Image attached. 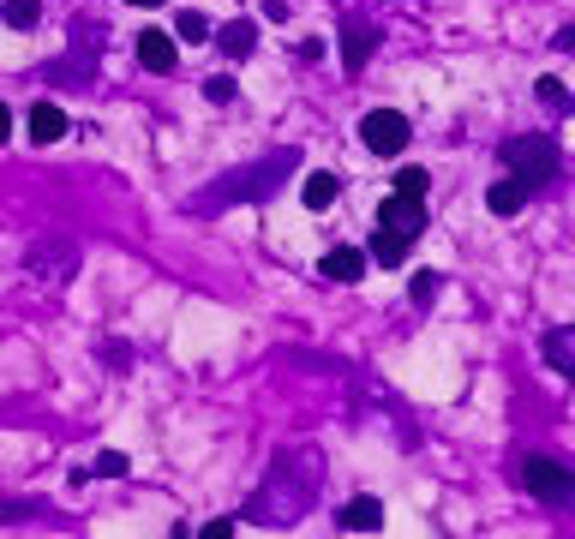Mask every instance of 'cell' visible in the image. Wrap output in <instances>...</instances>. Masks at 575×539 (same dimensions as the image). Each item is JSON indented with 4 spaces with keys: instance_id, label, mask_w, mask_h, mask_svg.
<instances>
[{
    "instance_id": "cell-1",
    "label": "cell",
    "mask_w": 575,
    "mask_h": 539,
    "mask_svg": "<svg viewBox=\"0 0 575 539\" xmlns=\"http://www.w3.org/2000/svg\"><path fill=\"white\" fill-rule=\"evenodd\" d=\"M318 480H324V468H318V456H312V450H300V456H282V462L270 468L264 492L246 504V516H252V522H264V528H294V522L312 510V492H318Z\"/></svg>"
},
{
    "instance_id": "cell-2",
    "label": "cell",
    "mask_w": 575,
    "mask_h": 539,
    "mask_svg": "<svg viewBox=\"0 0 575 539\" xmlns=\"http://www.w3.org/2000/svg\"><path fill=\"white\" fill-rule=\"evenodd\" d=\"M420 228H426V198H408V192L384 198V210H378V234H372V258H378L384 270L402 264L408 246L420 240Z\"/></svg>"
},
{
    "instance_id": "cell-3",
    "label": "cell",
    "mask_w": 575,
    "mask_h": 539,
    "mask_svg": "<svg viewBox=\"0 0 575 539\" xmlns=\"http://www.w3.org/2000/svg\"><path fill=\"white\" fill-rule=\"evenodd\" d=\"M504 162L516 168V180H528V186H540V180H552L558 174V144L552 138H510L504 144Z\"/></svg>"
},
{
    "instance_id": "cell-4",
    "label": "cell",
    "mask_w": 575,
    "mask_h": 539,
    "mask_svg": "<svg viewBox=\"0 0 575 539\" xmlns=\"http://www.w3.org/2000/svg\"><path fill=\"white\" fill-rule=\"evenodd\" d=\"M360 138H366L372 156H402V150H408V114H396V108H372V114L360 120Z\"/></svg>"
},
{
    "instance_id": "cell-5",
    "label": "cell",
    "mask_w": 575,
    "mask_h": 539,
    "mask_svg": "<svg viewBox=\"0 0 575 539\" xmlns=\"http://www.w3.org/2000/svg\"><path fill=\"white\" fill-rule=\"evenodd\" d=\"M522 486H528L534 498H546V504H564L575 492V474L564 462H552V456H528V462H522Z\"/></svg>"
},
{
    "instance_id": "cell-6",
    "label": "cell",
    "mask_w": 575,
    "mask_h": 539,
    "mask_svg": "<svg viewBox=\"0 0 575 539\" xmlns=\"http://www.w3.org/2000/svg\"><path fill=\"white\" fill-rule=\"evenodd\" d=\"M318 276H330V282H360V276H366V252H354V246H336V252H324Z\"/></svg>"
},
{
    "instance_id": "cell-7",
    "label": "cell",
    "mask_w": 575,
    "mask_h": 539,
    "mask_svg": "<svg viewBox=\"0 0 575 539\" xmlns=\"http://www.w3.org/2000/svg\"><path fill=\"white\" fill-rule=\"evenodd\" d=\"M138 60H144L150 72H174V36H168V30H144V36H138Z\"/></svg>"
},
{
    "instance_id": "cell-8",
    "label": "cell",
    "mask_w": 575,
    "mask_h": 539,
    "mask_svg": "<svg viewBox=\"0 0 575 539\" xmlns=\"http://www.w3.org/2000/svg\"><path fill=\"white\" fill-rule=\"evenodd\" d=\"M336 522H342L348 534H378V528H384V504H378V498H354Z\"/></svg>"
},
{
    "instance_id": "cell-9",
    "label": "cell",
    "mask_w": 575,
    "mask_h": 539,
    "mask_svg": "<svg viewBox=\"0 0 575 539\" xmlns=\"http://www.w3.org/2000/svg\"><path fill=\"white\" fill-rule=\"evenodd\" d=\"M216 42H222V54L246 60V54H252V42H258V24H252V18H234V24H222V30H216Z\"/></svg>"
},
{
    "instance_id": "cell-10",
    "label": "cell",
    "mask_w": 575,
    "mask_h": 539,
    "mask_svg": "<svg viewBox=\"0 0 575 539\" xmlns=\"http://www.w3.org/2000/svg\"><path fill=\"white\" fill-rule=\"evenodd\" d=\"M30 138H36V144H54V138H66V114H60L54 102H36V108H30Z\"/></svg>"
},
{
    "instance_id": "cell-11",
    "label": "cell",
    "mask_w": 575,
    "mask_h": 539,
    "mask_svg": "<svg viewBox=\"0 0 575 539\" xmlns=\"http://www.w3.org/2000/svg\"><path fill=\"white\" fill-rule=\"evenodd\" d=\"M486 204H492V216H516V210L528 204V180H498V186L486 192Z\"/></svg>"
},
{
    "instance_id": "cell-12",
    "label": "cell",
    "mask_w": 575,
    "mask_h": 539,
    "mask_svg": "<svg viewBox=\"0 0 575 539\" xmlns=\"http://www.w3.org/2000/svg\"><path fill=\"white\" fill-rule=\"evenodd\" d=\"M336 174L330 168H318V174H306V186H300V198H306V210H330V198H336Z\"/></svg>"
},
{
    "instance_id": "cell-13",
    "label": "cell",
    "mask_w": 575,
    "mask_h": 539,
    "mask_svg": "<svg viewBox=\"0 0 575 539\" xmlns=\"http://www.w3.org/2000/svg\"><path fill=\"white\" fill-rule=\"evenodd\" d=\"M546 360H552V372L575 378V336L570 330H552V336H546Z\"/></svg>"
},
{
    "instance_id": "cell-14",
    "label": "cell",
    "mask_w": 575,
    "mask_h": 539,
    "mask_svg": "<svg viewBox=\"0 0 575 539\" xmlns=\"http://www.w3.org/2000/svg\"><path fill=\"white\" fill-rule=\"evenodd\" d=\"M72 258H78L72 246H30L24 264H30V270H72Z\"/></svg>"
},
{
    "instance_id": "cell-15",
    "label": "cell",
    "mask_w": 575,
    "mask_h": 539,
    "mask_svg": "<svg viewBox=\"0 0 575 539\" xmlns=\"http://www.w3.org/2000/svg\"><path fill=\"white\" fill-rule=\"evenodd\" d=\"M174 36H180V42H204V36H210V18H204V12H192V6H186V12H180V18H174Z\"/></svg>"
},
{
    "instance_id": "cell-16",
    "label": "cell",
    "mask_w": 575,
    "mask_h": 539,
    "mask_svg": "<svg viewBox=\"0 0 575 539\" xmlns=\"http://www.w3.org/2000/svg\"><path fill=\"white\" fill-rule=\"evenodd\" d=\"M0 18H6L12 30H30V24L42 18V6H36V0H6V6H0Z\"/></svg>"
},
{
    "instance_id": "cell-17",
    "label": "cell",
    "mask_w": 575,
    "mask_h": 539,
    "mask_svg": "<svg viewBox=\"0 0 575 539\" xmlns=\"http://www.w3.org/2000/svg\"><path fill=\"white\" fill-rule=\"evenodd\" d=\"M438 294H444V276H438V270H420V276H414V306H432Z\"/></svg>"
},
{
    "instance_id": "cell-18",
    "label": "cell",
    "mask_w": 575,
    "mask_h": 539,
    "mask_svg": "<svg viewBox=\"0 0 575 539\" xmlns=\"http://www.w3.org/2000/svg\"><path fill=\"white\" fill-rule=\"evenodd\" d=\"M342 54H348V66H366V54H372V36L354 24V30H348V42H342Z\"/></svg>"
},
{
    "instance_id": "cell-19",
    "label": "cell",
    "mask_w": 575,
    "mask_h": 539,
    "mask_svg": "<svg viewBox=\"0 0 575 539\" xmlns=\"http://www.w3.org/2000/svg\"><path fill=\"white\" fill-rule=\"evenodd\" d=\"M540 102L558 108V114H570V90H564V78H540Z\"/></svg>"
},
{
    "instance_id": "cell-20",
    "label": "cell",
    "mask_w": 575,
    "mask_h": 539,
    "mask_svg": "<svg viewBox=\"0 0 575 539\" xmlns=\"http://www.w3.org/2000/svg\"><path fill=\"white\" fill-rule=\"evenodd\" d=\"M396 192H408V198H426V168H402V174H396Z\"/></svg>"
},
{
    "instance_id": "cell-21",
    "label": "cell",
    "mask_w": 575,
    "mask_h": 539,
    "mask_svg": "<svg viewBox=\"0 0 575 539\" xmlns=\"http://www.w3.org/2000/svg\"><path fill=\"white\" fill-rule=\"evenodd\" d=\"M96 474H102V480H120V474H126V456H120V450H102V456H96Z\"/></svg>"
},
{
    "instance_id": "cell-22",
    "label": "cell",
    "mask_w": 575,
    "mask_h": 539,
    "mask_svg": "<svg viewBox=\"0 0 575 539\" xmlns=\"http://www.w3.org/2000/svg\"><path fill=\"white\" fill-rule=\"evenodd\" d=\"M204 96H210V102H234V78H210Z\"/></svg>"
},
{
    "instance_id": "cell-23",
    "label": "cell",
    "mask_w": 575,
    "mask_h": 539,
    "mask_svg": "<svg viewBox=\"0 0 575 539\" xmlns=\"http://www.w3.org/2000/svg\"><path fill=\"white\" fill-rule=\"evenodd\" d=\"M6 138H12V108L0 102V144H6Z\"/></svg>"
},
{
    "instance_id": "cell-24",
    "label": "cell",
    "mask_w": 575,
    "mask_h": 539,
    "mask_svg": "<svg viewBox=\"0 0 575 539\" xmlns=\"http://www.w3.org/2000/svg\"><path fill=\"white\" fill-rule=\"evenodd\" d=\"M132 6H162V0H132Z\"/></svg>"
}]
</instances>
